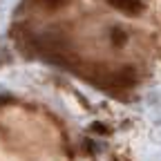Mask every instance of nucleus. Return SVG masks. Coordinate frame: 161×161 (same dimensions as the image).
<instances>
[{
	"mask_svg": "<svg viewBox=\"0 0 161 161\" xmlns=\"http://www.w3.org/2000/svg\"><path fill=\"white\" fill-rule=\"evenodd\" d=\"M94 130L101 132V134H105V132H108V128H103V125H94Z\"/></svg>",
	"mask_w": 161,
	"mask_h": 161,
	"instance_id": "3",
	"label": "nucleus"
},
{
	"mask_svg": "<svg viewBox=\"0 0 161 161\" xmlns=\"http://www.w3.org/2000/svg\"><path fill=\"white\" fill-rule=\"evenodd\" d=\"M110 5L116 7L119 11H123V14H139L141 9H143V5H141V0H110Z\"/></svg>",
	"mask_w": 161,
	"mask_h": 161,
	"instance_id": "1",
	"label": "nucleus"
},
{
	"mask_svg": "<svg viewBox=\"0 0 161 161\" xmlns=\"http://www.w3.org/2000/svg\"><path fill=\"white\" fill-rule=\"evenodd\" d=\"M43 3L47 7H58V5H63V0H43Z\"/></svg>",
	"mask_w": 161,
	"mask_h": 161,
	"instance_id": "2",
	"label": "nucleus"
}]
</instances>
